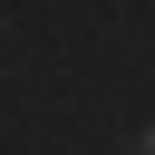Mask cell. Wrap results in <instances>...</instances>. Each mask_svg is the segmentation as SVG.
<instances>
[{
    "instance_id": "cell-1",
    "label": "cell",
    "mask_w": 155,
    "mask_h": 155,
    "mask_svg": "<svg viewBox=\"0 0 155 155\" xmlns=\"http://www.w3.org/2000/svg\"><path fill=\"white\" fill-rule=\"evenodd\" d=\"M136 155H155V126H145V136H136Z\"/></svg>"
}]
</instances>
